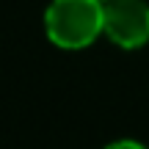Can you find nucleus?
Here are the masks:
<instances>
[{"mask_svg":"<svg viewBox=\"0 0 149 149\" xmlns=\"http://www.w3.org/2000/svg\"><path fill=\"white\" fill-rule=\"evenodd\" d=\"M44 28L55 47L83 50L105 33L102 0H53L44 14Z\"/></svg>","mask_w":149,"mask_h":149,"instance_id":"nucleus-1","label":"nucleus"},{"mask_svg":"<svg viewBox=\"0 0 149 149\" xmlns=\"http://www.w3.org/2000/svg\"><path fill=\"white\" fill-rule=\"evenodd\" d=\"M105 149H146V146L138 144V141H133V138H122V141H113V144H108Z\"/></svg>","mask_w":149,"mask_h":149,"instance_id":"nucleus-3","label":"nucleus"},{"mask_svg":"<svg viewBox=\"0 0 149 149\" xmlns=\"http://www.w3.org/2000/svg\"><path fill=\"white\" fill-rule=\"evenodd\" d=\"M105 36L122 50H138L149 42V3L146 0H102Z\"/></svg>","mask_w":149,"mask_h":149,"instance_id":"nucleus-2","label":"nucleus"}]
</instances>
